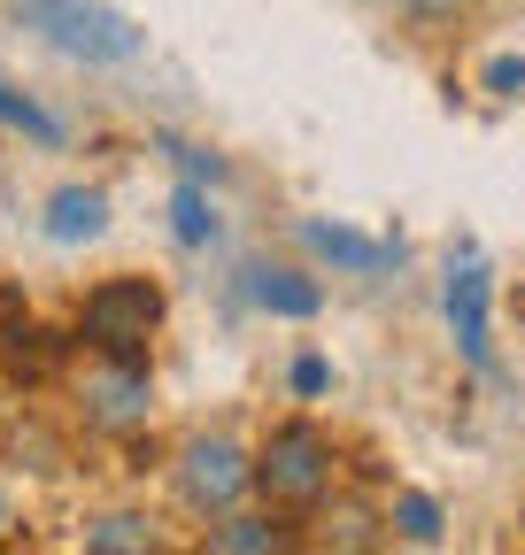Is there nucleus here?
Wrapping results in <instances>:
<instances>
[{
    "instance_id": "obj_17",
    "label": "nucleus",
    "mask_w": 525,
    "mask_h": 555,
    "mask_svg": "<svg viewBox=\"0 0 525 555\" xmlns=\"http://www.w3.org/2000/svg\"><path fill=\"white\" fill-rule=\"evenodd\" d=\"M324 386H333V363H324V356H294V393L317 401Z\"/></svg>"
},
{
    "instance_id": "obj_10",
    "label": "nucleus",
    "mask_w": 525,
    "mask_h": 555,
    "mask_svg": "<svg viewBox=\"0 0 525 555\" xmlns=\"http://www.w3.org/2000/svg\"><path fill=\"white\" fill-rule=\"evenodd\" d=\"M170 232L185 240V247H209L225 224H217V201H209V185L202 178H185L178 193H170Z\"/></svg>"
},
{
    "instance_id": "obj_7",
    "label": "nucleus",
    "mask_w": 525,
    "mask_h": 555,
    "mask_svg": "<svg viewBox=\"0 0 525 555\" xmlns=\"http://www.w3.org/2000/svg\"><path fill=\"white\" fill-rule=\"evenodd\" d=\"M302 247H309L317 262L348 270V278H379L386 262H402V247H394V240H371V232H356V224H324V217L302 224Z\"/></svg>"
},
{
    "instance_id": "obj_8",
    "label": "nucleus",
    "mask_w": 525,
    "mask_h": 555,
    "mask_svg": "<svg viewBox=\"0 0 525 555\" xmlns=\"http://www.w3.org/2000/svg\"><path fill=\"white\" fill-rule=\"evenodd\" d=\"M39 232L54 247H93L108 232V193L101 185H54L47 208H39Z\"/></svg>"
},
{
    "instance_id": "obj_3",
    "label": "nucleus",
    "mask_w": 525,
    "mask_h": 555,
    "mask_svg": "<svg viewBox=\"0 0 525 555\" xmlns=\"http://www.w3.org/2000/svg\"><path fill=\"white\" fill-rule=\"evenodd\" d=\"M255 486L271 494L279 509H309L324 502V486H333V448H324L317 425H279L255 455Z\"/></svg>"
},
{
    "instance_id": "obj_1",
    "label": "nucleus",
    "mask_w": 525,
    "mask_h": 555,
    "mask_svg": "<svg viewBox=\"0 0 525 555\" xmlns=\"http://www.w3.org/2000/svg\"><path fill=\"white\" fill-rule=\"evenodd\" d=\"M9 16L31 39H47L62 62H86V69H131L148 54V31L108 0H9Z\"/></svg>"
},
{
    "instance_id": "obj_16",
    "label": "nucleus",
    "mask_w": 525,
    "mask_h": 555,
    "mask_svg": "<svg viewBox=\"0 0 525 555\" xmlns=\"http://www.w3.org/2000/svg\"><path fill=\"white\" fill-rule=\"evenodd\" d=\"M479 78H487V93H495V101H517V93H525V54H495Z\"/></svg>"
},
{
    "instance_id": "obj_5",
    "label": "nucleus",
    "mask_w": 525,
    "mask_h": 555,
    "mask_svg": "<svg viewBox=\"0 0 525 555\" xmlns=\"http://www.w3.org/2000/svg\"><path fill=\"white\" fill-rule=\"evenodd\" d=\"M148 409H155V386H148V363H101L86 378V416L108 433H131V425H148Z\"/></svg>"
},
{
    "instance_id": "obj_15",
    "label": "nucleus",
    "mask_w": 525,
    "mask_h": 555,
    "mask_svg": "<svg viewBox=\"0 0 525 555\" xmlns=\"http://www.w3.org/2000/svg\"><path fill=\"white\" fill-rule=\"evenodd\" d=\"M394 532L418 540V547H440V502L418 494V486H410V494H394Z\"/></svg>"
},
{
    "instance_id": "obj_18",
    "label": "nucleus",
    "mask_w": 525,
    "mask_h": 555,
    "mask_svg": "<svg viewBox=\"0 0 525 555\" xmlns=\"http://www.w3.org/2000/svg\"><path fill=\"white\" fill-rule=\"evenodd\" d=\"M418 9H448V0H418Z\"/></svg>"
},
{
    "instance_id": "obj_12",
    "label": "nucleus",
    "mask_w": 525,
    "mask_h": 555,
    "mask_svg": "<svg viewBox=\"0 0 525 555\" xmlns=\"http://www.w3.org/2000/svg\"><path fill=\"white\" fill-rule=\"evenodd\" d=\"M209 547H225V555H279V547H294V532L271 525V517H225V525H209Z\"/></svg>"
},
{
    "instance_id": "obj_4",
    "label": "nucleus",
    "mask_w": 525,
    "mask_h": 555,
    "mask_svg": "<svg viewBox=\"0 0 525 555\" xmlns=\"http://www.w3.org/2000/svg\"><path fill=\"white\" fill-rule=\"evenodd\" d=\"M247 486H255V455H247L240 440H225V433L193 440V448L178 455V494H185L193 517H232Z\"/></svg>"
},
{
    "instance_id": "obj_13",
    "label": "nucleus",
    "mask_w": 525,
    "mask_h": 555,
    "mask_svg": "<svg viewBox=\"0 0 525 555\" xmlns=\"http://www.w3.org/2000/svg\"><path fill=\"white\" fill-rule=\"evenodd\" d=\"M39 332H31V301H24V286H0V356L9 363H31L39 347H31Z\"/></svg>"
},
{
    "instance_id": "obj_6",
    "label": "nucleus",
    "mask_w": 525,
    "mask_h": 555,
    "mask_svg": "<svg viewBox=\"0 0 525 555\" xmlns=\"http://www.w3.org/2000/svg\"><path fill=\"white\" fill-rule=\"evenodd\" d=\"M487 301H495V278L479 270V255H464V262H448V324H456V347L487 371Z\"/></svg>"
},
{
    "instance_id": "obj_2",
    "label": "nucleus",
    "mask_w": 525,
    "mask_h": 555,
    "mask_svg": "<svg viewBox=\"0 0 525 555\" xmlns=\"http://www.w3.org/2000/svg\"><path fill=\"white\" fill-rule=\"evenodd\" d=\"M163 309L170 301H163L155 278H101V286L86 294L78 332L101 347V356H116V363H148V339H155Z\"/></svg>"
},
{
    "instance_id": "obj_9",
    "label": "nucleus",
    "mask_w": 525,
    "mask_h": 555,
    "mask_svg": "<svg viewBox=\"0 0 525 555\" xmlns=\"http://www.w3.org/2000/svg\"><path fill=\"white\" fill-rule=\"evenodd\" d=\"M240 278H247V301H255V309H271V317L309 324V317L324 309V294H317V278H309V270H286V262H247Z\"/></svg>"
},
{
    "instance_id": "obj_11",
    "label": "nucleus",
    "mask_w": 525,
    "mask_h": 555,
    "mask_svg": "<svg viewBox=\"0 0 525 555\" xmlns=\"http://www.w3.org/2000/svg\"><path fill=\"white\" fill-rule=\"evenodd\" d=\"M86 547H93V555H155V547H163V532H155L148 517H131V509H116V517L86 525Z\"/></svg>"
},
{
    "instance_id": "obj_19",
    "label": "nucleus",
    "mask_w": 525,
    "mask_h": 555,
    "mask_svg": "<svg viewBox=\"0 0 525 555\" xmlns=\"http://www.w3.org/2000/svg\"><path fill=\"white\" fill-rule=\"evenodd\" d=\"M0 525H9V502H0Z\"/></svg>"
},
{
    "instance_id": "obj_14",
    "label": "nucleus",
    "mask_w": 525,
    "mask_h": 555,
    "mask_svg": "<svg viewBox=\"0 0 525 555\" xmlns=\"http://www.w3.org/2000/svg\"><path fill=\"white\" fill-rule=\"evenodd\" d=\"M0 124L24 131V139H39V147H62V116H47V108H39V101H24L16 86H0Z\"/></svg>"
}]
</instances>
